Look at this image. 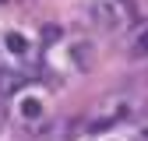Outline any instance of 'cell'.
<instances>
[{"label":"cell","instance_id":"cell-2","mask_svg":"<svg viewBox=\"0 0 148 141\" xmlns=\"http://www.w3.org/2000/svg\"><path fill=\"white\" fill-rule=\"evenodd\" d=\"M21 85H25L21 74H14V70H0V95H14Z\"/></svg>","mask_w":148,"mask_h":141},{"label":"cell","instance_id":"cell-3","mask_svg":"<svg viewBox=\"0 0 148 141\" xmlns=\"http://www.w3.org/2000/svg\"><path fill=\"white\" fill-rule=\"evenodd\" d=\"M134 57H148V32H141L134 39Z\"/></svg>","mask_w":148,"mask_h":141},{"label":"cell","instance_id":"cell-4","mask_svg":"<svg viewBox=\"0 0 148 141\" xmlns=\"http://www.w3.org/2000/svg\"><path fill=\"white\" fill-rule=\"evenodd\" d=\"M25 116H28V120L39 116V102H35V99H28V102H25Z\"/></svg>","mask_w":148,"mask_h":141},{"label":"cell","instance_id":"cell-1","mask_svg":"<svg viewBox=\"0 0 148 141\" xmlns=\"http://www.w3.org/2000/svg\"><path fill=\"white\" fill-rule=\"evenodd\" d=\"M134 4L131 0H92V21H95L102 32H123L134 25Z\"/></svg>","mask_w":148,"mask_h":141}]
</instances>
